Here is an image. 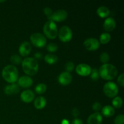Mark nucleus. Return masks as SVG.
Returning <instances> with one entry per match:
<instances>
[{
    "label": "nucleus",
    "mask_w": 124,
    "mask_h": 124,
    "mask_svg": "<svg viewBox=\"0 0 124 124\" xmlns=\"http://www.w3.org/2000/svg\"><path fill=\"white\" fill-rule=\"evenodd\" d=\"M102 117L99 113L96 112L91 115L87 119V124H101Z\"/></svg>",
    "instance_id": "2eb2a0df"
},
{
    "label": "nucleus",
    "mask_w": 124,
    "mask_h": 124,
    "mask_svg": "<svg viewBox=\"0 0 124 124\" xmlns=\"http://www.w3.org/2000/svg\"><path fill=\"white\" fill-rule=\"evenodd\" d=\"M47 50L50 52H54L58 50V46L54 43H50L47 46Z\"/></svg>",
    "instance_id": "cd10ccee"
},
{
    "label": "nucleus",
    "mask_w": 124,
    "mask_h": 124,
    "mask_svg": "<svg viewBox=\"0 0 124 124\" xmlns=\"http://www.w3.org/2000/svg\"><path fill=\"white\" fill-rule=\"evenodd\" d=\"M124 74L121 73L119 76H118V78H117V82H118L119 84L121 86V87H124Z\"/></svg>",
    "instance_id": "7c9ffc66"
},
{
    "label": "nucleus",
    "mask_w": 124,
    "mask_h": 124,
    "mask_svg": "<svg viewBox=\"0 0 124 124\" xmlns=\"http://www.w3.org/2000/svg\"><path fill=\"white\" fill-rule=\"evenodd\" d=\"M99 39H100V42H101L102 44H106L111 39V36L108 33H103L101 35Z\"/></svg>",
    "instance_id": "4be33fe9"
},
{
    "label": "nucleus",
    "mask_w": 124,
    "mask_h": 124,
    "mask_svg": "<svg viewBox=\"0 0 124 124\" xmlns=\"http://www.w3.org/2000/svg\"><path fill=\"white\" fill-rule=\"evenodd\" d=\"M44 13L45 15L48 18V17L52 15V13H53V12H52V9H51L50 8H49V7H46V8L44 9Z\"/></svg>",
    "instance_id": "473e14b6"
},
{
    "label": "nucleus",
    "mask_w": 124,
    "mask_h": 124,
    "mask_svg": "<svg viewBox=\"0 0 124 124\" xmlns=\"http://www.w3.org/2000/svg\"><path fill=\"white\" fill-rule=\"evenodd\" d=\"M30 39L33 46L36 47H39V48L44 47L47 42V39H46V37L40 33H33L30 36Z\"/></svg>",
    "instance_id": "39448f33"
},
{
    "label": "nucleus",
    "mask_w": 124,
    "mask_h": 124,
    "mask_svg": "<svg viewBox=\"0 0 124 124\" xmlns=\"http://www.w3.org/2000/svg\"><path fill=\"white\" fill-rule=\"evenodd\" d=\"M115 124H124V115H119L116 116L114 121Z\"/></svg>",
    "instance_id": "c85d7f7f"
},
{
    "label": "nucleus",
    "mask_w": 124,
    "mask_h": 124,
    "mask_svg": "<svg viewBox=\"0 0 124 124\" xmlns=\"http://www.w3.org/2000/svg\"><path fill=\"white\" fill-rule=\"evenodd\" d=\"M84 46L88 50H96L100 46V42L97 39L90 38L87 39L84 42Z\"/></svg>",
    "instance_id": "1a4fd4ad"
},
{
    "label": "nucleus",
    "mask_w": 124,
    "mask_h": 124,
    "mask_svg": "<svg viewBox=\"0 0 124 124\" xmlns=\"http://www.w3.org/2000/svg\"><path fill=\"white\" fill-rule=\"evenodd\" d=\"M19 87L16 84H12L10 85L6 86L4 88V92L7 95H12V94H16L19 92Z\"/></svg>",
    "instance_id": "f3484780"
},
{
    "label": "nucleus",
    "mask_w": 124,
    "mask_h": 124,
    "mask_svg": "<svg viewBox=\"0 0 124 124\" xmlns=\"http://www.w3.org/2000/svg\"><path fill=\"white\" fill-rule=\"evenodd\" d=\"M46 90H47V86L43 83L39 84L35 87V92L38 94H42L45 93Z\"/></svg>",
    "instance_id": "5701e85b"
},
{
    "label": "nucleus",
    "mask_w": 124,
    "mask_h": 124,
    "mask_svg": "<svg viewBox=\"0 0 124 124\" xmlns=\"http://www.w3.org/2000/svg\"><path fill=\"white\" fill-rule=\"evenodd\" d=\"M61 124H69V122L67 120L64 119L62 121Z\"/></svg>",
    "instance_id": "e433bc0d"
},
{
    "label": "nucleus",
    "mask_w": 124,
    "mask_h": 124,
    "mask_svg": "<svg viewBox=\"0 0 124 124\" xmlns=\"http://www.w3.org/2000/svg\"><path fill=\"white\" fill-rule=\"evenodd\" d=\"M31 45L29 42H27V41H24L23 43H21L19 47V52L21 55L23 56H26L29 55V53L31 52Z\"/></svg>",
    "instance_id": "4468645a"
},
{
    "label": "nucleus",
    "mask_w": 124,
    "mask_h": 124,
    "mask_svg": "<svg viewBox=\"0 0 124 124\" xmlns=\"http://www.w3.org/2000/svg\"><path fill=\"white\" fill-rule=\"evenodd\" d=\"M76 71L79 75L82 76H87L90 75L92 69L88 64H80L76 67Z\"/></svg>",
    "instance_id": "9d476101"
},
{
    "label": "nucleus",
    "mask_w": 124,
    "mask_h": 124,
    "mask_svg": "<svg viewBox=\"0 0 124 124\" xmlns=\"http://www.w3.org/2000/svg\"><path fill=\"white\" fill-rule=\"evenodd\" d=\"M67 15V12L65 10L60 9L53 12L48 18L50 21L53 22H61L66 19Z\"/></svg>",
    "instance_id": "6e6552de"
},
{
    "label": "nucleus",
    "mask_w": 124,
    "mask_h": 124,
    "mask_svg": "<svg viewBox=\"0 0 124 124\" xmlns=\"http://www.w3.org/2000/svg\"><path fill=\"white\" fill-rule=\"evenodd\" d=\"M116 21L111 17L107 18L104 23V28L106 31H111L116 27Z\"/></svg>",
    "instance_id": "dca6fc26"
},
{
    "label": "nucleus",
    "mask_w": 124,
    "mask_h": 124,
    "mask_svg": "<svg viewBox=\"0 0 124 124\" xmlns=\"http://www.w3.org/2000/svg\"><path fill=\"white\" fill-rule=\"evenodd\" d=\"M71 124H83V122H82V120L76 118L72 121Z\"/></svg>",
    "instance_id": "f704fd0d"
},
{
    "label": "nucleus",
    "mask_w": 124,
    "mask_h": 124,
    "mask_svg": "<svg viewBox=\"0 0 124 124\" xmlns=\"http://www.w3.org/2000/svg\"><path fill=\"white\" fill-rule=\"evenodd\" d=\"M44 59L48 64H54L58 61V57L55 54H47L45 56Z\"/></svg>",
    "instance_id": "412c9836"
},
{
    "label": "nucleus",
    "mask_w": 124,
    "mask_h": 124,
    "mask_svg": "<svg viewBox=\"0 0 124 124\" xmlns=\"http://www.w3.org/2000/svg\"><path fill=\"white\" fill-rule=\"evenodd\" d=\"M71 115H73V117H78V116L79 115V110H78V108H74L72 110V111H71Z\"/></svg>",
    "instance_id": "72a5a7b5"
},
{
    "label": "nucleus",
    "mask_w": 124,
    "mask_h": 124,
    "mask_svg": "<svg viewBox=\"0 0 124 124\" xmlns=\"http://www.w3.org/2000/svg\"><path fill=\"white\" fill-rule=\"evenodd\" d=\"M18 85L23 88H29L33 84V80L28 76H23L18 79Z\"/></svg>",
    "instance_id": "ddd939ff"
},
{
    "label": "nucleus",
    "mask_w": 124,
    "mask_h": 124,
    "mask_svg": "<svg viewBox=\"0 0 124 124\" xmlns=\"http://www.w3.org/2000/svg\"><path fill=\"white\" fill-rule=\"evenodd\" d=\"M43 31L46 36L48 38L52 39L55 38L58 34V29L55 23L50 20L45 23L43 27Z\"/></svg>",
    "instance_id": "20e7f679"
},
{
    "label": "nucleus",
    "mask_w": 124,
    "mask_h": 124,
    "mask_svg": "<svg viewBox=\"0 0 124 124\" xmlns=\"http://www.w3.org/2000/svg\"><path fill=\"white\" fill-rule=\"evenodd\" d=\"M72 31L68 26H62L59 30L58 36L59 39L62 42H69L72 38Z\"/></svg>",
    "instance_id": "0eeeda50"
},
{
    "label": "nucleus",
    "mask_w": 124,
    "mask_h": 124,
    "mask_svg": "<svg viewBox=\"0 0 124 124\" xmlns=\"http://www.w3.org/2000/svg\"><path fill=\"white\" fill-rule=\"evenodd\" d=\"M113 105L115 107V108H121L122 107V104H123V101H122V98L119 96L116 97L113 99L112 101Z\"/></svg>",
    "instance_id": "b1692460"
},
{
    "label": "nucleus",
    "mask_w": 124,
    "mask_h": 124,
    "mask_svg": "<svg viewBox=\"0 0 124 124\" xmlns=\"http://www.w3.org/2000/svg\"><path fill=\"white\" fill-rule=\"evenodd\" d=\"M2 76L5 81L13 84L18 80V71L14 65H8L5 67L2 71Z\"/></svg>",
    "instance_id": "7ed1b4c3"
},
{
    "label": "nucleus",
    "mask_w": 124,
    "mask_h": 124,
    "mask_svg": "<svg viewBox=\"0 0 124 124\" xmlns=\"http://www.w3.org/2000/svg\"><path fill=\"white\" fill-rule=\"evenodd\" d=\"M20 98L22 101L25 103H30L35 98V94L30 90H27L22 92Z\"/></svg>",
    "instance_id": "f8f14e48"
},
{
    "label": "nucleus",
    "mask_w": 124,
    "mask_h": 124,
    "mask_svg": "<svg viewBox=\"0 0 124 124\" xmlns=\"http://www.w3.org/2000/svg\"><path fill=\"white\" fill-rule=\"evenodd\" d=\"M22 67L24 73L29 76L35 75L38 72L39 68L36 59L31 57L25 58L22 61Z\"/></svg>",
    "instance_id": "f03ea898"
},
{
    "label": "nucleus",
    "mask_w": 124,
    "mask_h": 124,
    "mask_svg": "<svg viewBox=\"0 0 124 124\" xmlns=\"http://www.w3.org/2000/svg\"><path fill=\"white\" fill-rule=\"evenodd\" d=\"M10 61L11 62L13 63V64H19L20 63H22V59L19 56L17 55V54H13L11 56L10 58Z\"/></svg>",
    "instance_id": "393cba45"
},
{
    "label": "nucleus",
    "mask_w": 124,
    "mask_h": 124,
    "mask_svg": "<svg viewBox=\"0 0 124 124\" xmlns=\"http://www.w3.org/2000/svg\"><path fill=\"white\" fill-rule=\"evenodd\" d=\"M34 56H35V59H41V58H42V54H41V53H39V52H37V53H36L35 54V55H34Z\"/></svg>",
    "instance_id": "c9c22d12"
},
{
    "label": "nucleus",
    "mask_w": 124,
    "mask_h": 124,
    "mask_svg": "<svg viewBox=\"0 0 124 124\" xmlns=\"http://www.w3.org/2000/svg\"><path fill=\"white\" fill-rule=\"evenodd\" d=\"M92 108H93V110H94V111H98L100 110L101 108V104L99 102H94V104H93Z\"/></svg>",
    "instance_id": "2f4dec72"
},
{
    "label": "nucleus",
    "mask_w": 124,
    "mask_h": 124,
    "mask_svg": "<svg viewBox=\"0 0 124 124\" xmlns=\"http://www.w3.org/2000/svg\"><path fill=\"white\" fill-rule=\"evenodd\" d=\"M100 60L102 62L104 63V64H106L110 60V56H109V54H108L106 52H103L100 55Z\"/></svg>",
    "instance_id": "a878e982"
},
{
    "label": "nucleus",
    "mask_w": 124,
    "mask_h": 124,
    "mask_svg": "<svg viewBox=\"0 0 124 124\" xmlns=\"http://www.w3.org/2000/svg\"><path fill=\"white\" fill-rule=\"evenodd\" d=\"M90 75L92 79H93V81H97L99 78V71L96 69H93V70H92Z\"/></svg>",
    "instance_id": "bb28decb"
},
{
    "label": "nucleus",
    "mask_w": 124,
    "mask_h": 124,
    "mask_svg": "<svg viewBox=\"0 0 124 124\" xmlns=\"http://www.w3.org/2000/svg\"><path fill=\"white\" fill-rule=\"evenodd\" d=\"M47 104L46 98L42 96H39L36 98L34 101V105L37 109H42L45 107Z\"/></svg>",
    "instance_id": "a211bd4d"
},
{
    "label": "nucleus",
    "mask_w": 124,
    "mask_h": 124,
    "mask_svg": "<svg viewBox=\"0 0 124 124\" xmlns=\"http://www.w3.org/2000/svg\"><path fill=\"white\" fill-rule=\"evenodd\" d=\"M115 112V108L110 105H106V106L104 107L102 109V113L107 117L113 116Z\"/></svg>",
    "instance_id": "6ab92c4d"
},
{
    "label": "nucleus",
    "mask_w": 124,
    "mask_h": 124,
    "mask_svg": "<svg viewBox=\"0 0 124 124\" xmlns=\"http://www.w3.org/2000/svg\"><path fill=\"white\" fill-rule=\"evenodd\" d=\"M104 94L109 98H114L118 94V87L117 85L113 82H108L104 85Z\"/></svg>",
    "instance_id": "423d86ee"
},
{
    "label": "nucleus",
    "mask_w": 124,
    "mask_h": 124,
    "mask_svg": "<svg viewBox=\"0 0 124 124\" xmlns=\"http://www.w3.org/2000/svg\"><path fill=\"white\" fill-rule=\"evenodd\" d=\"M99 76L105 80L113 79L117 75V70L115 65L104 64L101 66L99 70Z\"/></svg>",
    "instance_id": "f257e3e1"
},
{
    "label": "nucleus",
    "mask_w": 124,
    "mask_h": 124,
    "mask_svg": "<svg viewBox=\"0 0 124 124\" xmlns=\"http://www.w3.org/2000/svg\"><path fill=\"white\" fill-rule=\"evenodd\" d=\"M97 13L99 16L101 18H105L110 14V10L105 6H101L97 9Z\"/></svg>",
    "instance_id": "aec40b11"
},
{
    "label": "nucleus",
    "mask_w": 124,
    "mask_h": 124,
    "mask_svg": "<svg viewBox=\"0 0 124 124\" xmlns=\"http://www.w3.org/2000/svg\"><path fill=\"white\" fill-rule=\"evenodd\" d=\"M72 81V76L70 73L67 71H64L61 73L58 76V81L61 84L63 85H67L69 84Z\"/></svg>",
    "instance_id": "9b49d317"
},
{
    "label": "nucleus",
    "mask_w": 124,
    "mask_h": 124,
    "mask_svg": "<svg viewBox=\"0 0 124 124\" xmlns=\"http://www.w3.org/2000/svg\"><path fill=\"white\" fill-rule=\"evenodd\" d=\"M74 67H75V65L72 62H68L65 64V70L69 73H70V71H72L73 70Z\"/></svg>",
    "instance_id": "c756f323"
}]
</instances>
